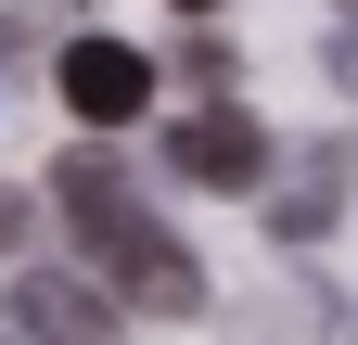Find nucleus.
Returning a JSON list of instances; mask_svg holds the SVG:
<instances>
[{"instance_id":"obj_8","label":"nucleus","mask_w":358,"mask_h":345,"mask_svg":"<svg viewBox=\"0 0 358 345\" xmlns=\"http://www.w3.org/2000/svg\"><path fill=\"white\" fill-rule=\"evenodd\" d=\"M179 13H217V0H179Z\"/></svg>"},{"instance_id":"obj_4","label":"nucleus","mask_w":358,"mask_h":345,"mask_svg":"<svg viewBox=\"0 0 358 345\" xmlns=\"http://www.w3.org/2000/svg\"><path fill=\"white\" fill-rule=\"evenodd\" d=\"M13 332L26 345H115V307L77 269H13Z\"/></svg>"},{"instance_id":"obj_1","label":"nucleus","mask_w":358,"mask_h":345,"mask_svg":"<svg viewBox=\"0 0 358 345\" xmlns=\"http://www.w3.org/2000/svg\"><path fill=\"white\" fill-rule=\"evenodd\" d=\"M52 205H64V230H77V256H90V281H103V307H154V320H192V307H205L192 243L141 205V179H128L103 141L52 166Z\"/></svg>"},{"instance_id":"obj_7","label":"nucleus","mask_w":358,"mask_h":345,"mask_svg":"<svg viewBox=\"0 0 358 345\" xmlns=\"http://www.w3.org/2000/svg\"><path fill=\"white\" fill-rule=\"evenodd\" d=\"M333 64H345V90H358V38H345V52H333Z\"/></svg>"},{"instance_id":"obj_3","label":"nucleus","mask_w":358,"mask_h":345,"mask_svg":"<svg viewBox=\"0 0 358 345\" xmlns=\"http://www.w3.org/2000/svg\"><path fill=\"white\" fill-rule=\"evenodd\" d=\"M52 90H64V115H90V128H128V115L154 103V64L128 52V38H64Z\"/></svg>"},{"instance_id":"obj_2","label":"nucleus","mask_w":358,"mask_h":345,"mask_svg":"<svg viewBox=\"0 0 358 345\" xmlns=\"http://www.w3.org/2000/svg\"><path fill=\"white\" fill-rule=\"evenodd\" d=\"M166 166H179L192 192H256V179H268V128H256L243 103H205V115L166 128Z\"/></svg>"},{"instance_id":"obj_6","label":"nucleus","mask_w":358,"mask_h":345,"mask_svg":"<svg viewBox=\"0 0 358 345\" xmlns=\"http://www.w3.org/2000/svg\"><path fill=\"white\" fill-rule=\"evenodd\" d=\"M26 243V192H0V256H13Z\"/></svg>"},{"instance_id":"obj_5","label":"nucleus","mask_w":358,"mask_h":345,"mask_svg":"<svg viewBox=\"0 0 358 345\" xmlns=\"http://www.w3.org/2000/svg\"><path fill=\"white\" fill-rule=\"evenodd\" d=\"M333 218H345V154H307L294 179L268 192V230H282V243H320Z\"/></svg>"}]
</instances>
